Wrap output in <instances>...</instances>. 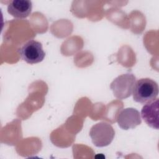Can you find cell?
<instances>
[{
  "instance_id": "3957f363",
  "label": "cell",
  "mask_w": 159,
  "mask_h": 159,
  "mask_svg": "<svg viewBox=\"0 0 159 159\" xmlns=\"http://www.w3.org/2000/svg\"><path fill=\"white\" fill-rule=\"evenodd\" d=\"M135 81V76L133 74H123L113 80L110 84V88L116 98L125 99L132 94Z\"/></svg>"
},
{
  "instance_id": "7a4b0ae2",
  "label": "cell",
  "mask_w": 159,
  "mask_h": 159,
  "mask_svg": "<svg viewBox=\"0 0 159 159\" xmlns=\"http://www.w3.org/2000/svg\"><path fill=\"white\" fill-rule=\"evenodd\" d=\"M89 136L96 147H103L112 142L115 136V130L111 124L101 122L91 127Z\"/></svg>"
},
{
  "instance_id": "52a82bcc",
  "label": "cell",
  "mask_w": 159,
  "mask_h": 159,
  "mask_svg": "<svg viewBox=\"0 0 159 159\" xmlns=\"http://www.w3.org/2000/svg\"><path fill=\"white\" fill-rule=\"evenodd\" d=\"M32 9V2L29 0H13L7 5L8 13L18 19L27 17L30 14Z\"/></svg>"
},
{
  "instance_id": "8992f818",
  "label": "cell",
  "mask_w": 159,
  "mask_h": 159,
  "mask_svg": "<svg viewBox=\"0 0 159 159\" xmlns=\"http://www.w3.org/2000/svg\"><path fill=\"white\" fill-rule=\"evenodd\" d=\"M159 100H155L145 104L141 110V117L145 122L150 127L158 129Z\"/></svg>"
},
{
  "instance_id": "5b68a950",
  "label": "cell",
  "mask_w": 159,
  "mask_h": 159,
  "mask_svg": "<svg viewBox=\"0 0 159 159\" xmlns=\"http://www.w3.org/2000/svg\"><path fill=\"white\" fill-rule=\"evenodd\" d=\"M116 120L119 127L123 130L134 129L142 122L140 112L132 107L120 111L116 116Z\"/></svg>"
},
{
  "instance_id": "6da1fadb",
  "label": "cell",
  "mask_w": 159,
  "mask_h": 159,
  "mask_svg": "<svg viewBox=\"0 0 159 159\" xmlns=\"http://www.w3.org/2000/svg\"><path fill=\"white\" fill-rule=\"evenodd\" d=\"M158 94V86L156 81L148 78L135 81L132 95L134 100L141 104H147L155 100Z\"/></svg>"
},
{
  "instance_id": "277c9868",
  "label": "cell",
  "mask_w": 159,
  "mask_h": 159,
  "mask_svg": "<svg viewBox=\"0 0 159 159\" xmlns=\"http://www.w3.org/2000/svg\"><path fill=\"white\" fill-rule=\"evenodd\" d=\"M18 52L21 58L29 64L41 62L45 56L42 43L35 40L26 42L18 50Z\"/></svg>"
}]
</instances>
